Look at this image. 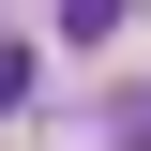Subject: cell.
Listing matches in <instances>:
<instances>
[{
    "label": "cell",
    "instance_id": "obj_1",
    "mask_svg": "<svg viewBox=\"0 0 151 151\" xmlns=\"http://www.w3.org/2000/svg\"><path fill=\"white\" fill-rule=\"evenodd\" d=\"M60 45H121V0H60Z\"/></svg>",
    "mask_w": 151,
    "mask_h": 151
},
{
    "label": "cell",
    "instance_id": "obj_2",
    "mask_svg": "<svg viewBox=\"0 0 151 151\" xmlns=\"http://www.w3.org/2000/svg\"><path fill=\"white\" fill-rule=\"evenodd\" d=\"M15 106H30V45L0 30V121H15Z\"/></svg>",
    "mask_w": 151,
    "mask_h": 151
},
{
    "label": "cell",
    "instance_id": "obj_3",
    "mask_svg": "<svg viewBox=\"0 0 151 151\" xmlns=\"http://www.w3.org/2000/svg\"><path fill=\"white\" fill-rule=\"evenodd\" d=\"M121 151H151V91H121Z\"/></svg>",
    "mask_w": 151,
    "mask_h": 151
}]
</instances>
